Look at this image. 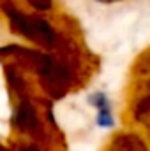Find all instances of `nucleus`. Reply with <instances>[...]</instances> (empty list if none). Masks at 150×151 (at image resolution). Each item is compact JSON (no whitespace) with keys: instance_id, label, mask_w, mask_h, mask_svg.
<instances>
[{"instance_id":"nucleus-2","label":"nucleus","mask_w":150,"mask_h":151,"mask_svg":"<svg viewBox=\"0 0 150 151\" xmlns=\"http://www.w3.org/2000/svg\"><path fill=\"white\" fill-rule=\"evenodd\" d=\"M134 116L138 121L150 125V95H145L138 104H136V109H134Z\"/></svg>"},{"instance_id":"nucleus-4","label":"nucleus","mask_w":150,"mask_h":151,"mask_svg":"<svg viewBox=\"0 0 150 151\" xmlns=\"http://www.w3.org/2000/svg\"><path fill=\"white\" fill-rule=\"evenodd\" d=\"M28 5L36 11H50L51 9V0H27Z\"/></svg>"},{"instance_id":"nucleus-3","label":"nucleus","mask_w":150,"mask_h":151,"mask_svg":"<svg viewBox=\"0 0 150 151\" xmlns=\"http://www.w3.org/2000/svg\"><path fill=\"white\" fill-rule=\"evenodd\" d=\"M97 125L103 128H110L113 127V116H111V107H104L97 111Z\"/></svg>"},{"instance_id":"nucleus-6","label":"nucleus","mask_w":150,"mask_h":151,"mask_svg":"<svg viewBox=\"0 0 150 151\" xmlns=\"http://www.w3.org/2000/svg\"><path fill=\"white\" fill-rule=\"evenodd\" d=\"M21 151H39V150H34V148H25V150H21Z\"/></svg>"},{"instance_id":"nucleus-5","label":"nucleus","mask_w":150,"mask_h":151,"mask_svg":"<svg viewBox=\"0 0 150 151\" xmlns=\"http://www.w3.org/2000/svg\"><path fill=\"white\" fill-rule=\"evenodd\" d=\"M97 2H103V4H113V2H120V0H97Z\"/></svg>"},{"instance_id":"nucleus-1","label":"nucleus","mask_w":150,"mask_h":151,"mask_svg":"<svg viewBox=\"0 0 150 151\" xmlns=\"http://www.w3.org/2000/svg\"><path fill=\"white\" fill-rule=\"evenodd\" d=\"M14 121L21 127V128H34L36 127V123H37V119H36V114H34V109L27 104V102H23L21 104V107H20V111H16V118H14Z\"/></svg>"}]
</instances>
